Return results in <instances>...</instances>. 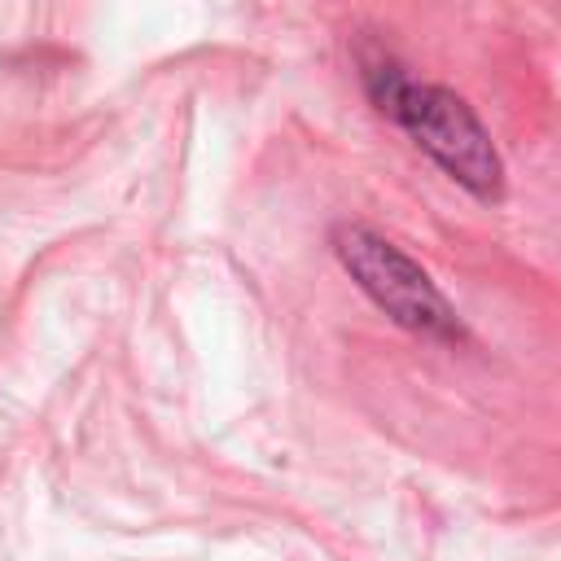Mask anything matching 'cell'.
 Masks as SVG:
<instances>
[{
  "mask_svg": "<svg viewBox=\"0 0 561 561\" xmlns=\"http://www.w3.org/2000/svg\"><path fill=\"white\" fill-rule=\"evenodd\" d=\"M359 83L373 110L390 118L451 184H460L482 202L504 197V158L460 92L416 79L386 48L359 53Z\"/></svg>",
  "mask_w": 561,
  "mask_h": 561,
  "instance_id": "1",
  "label": "cell"
},
{
  "mask_svg": "<svg viewBox=\"0 0 561 561\" xmlns=\"http://www.w3.org/2000/svg\"><path fill=\"white\" fill-rule=\"evenodd\" d=\"M333 254L342 263V272L359 285V294L386 311L399 329L425 337V342H465L469 329L456 316V307L447 302V294L434 285V276L403 254L390 237H381L368 224H337L333 228Z\"/></svg>",
  "mask_w": 561,
  "mask_h": 561,
  "instance_id": "2",
  "label": "cell"
}]
</instances>
